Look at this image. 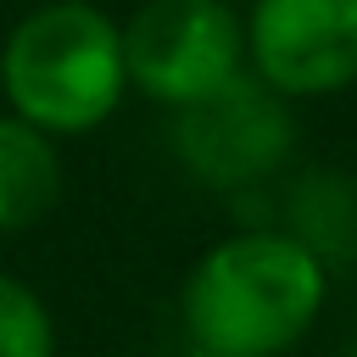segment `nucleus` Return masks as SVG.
<instances>
[{"label":"nucleus","mask_w":357,"mask_h":357,"mask_svg":"<svg viewBox=\"0 0 357 357\" xmlns=\"http://www.w3.org/2000/svg\"><path fill=\"white\" fill-rule=\"evenodd\" d=\"M0 357H56V318L45 296L0 268Z\"/></svg>","instance_id":"nucleus-8"},{"label":"nucleus","mask_w":357,"mask_h":357,"mask_svg":"<svg viewBox=\"0 0 357 357\" xmlns=\"http://www.w3.org/2000/svg\"><path fill=\"white\" fill-rule=\"evenodd\" d=\"M178 357H212V351H201V346H190V340H184V351H178Z\"/></svg>","instance_id":"nucleus-9"},{"label":"nucleus","mask_w":357,"mask_h":357,"mask_svg":"<svg viewBox=\"0 0 357 357\" xmlns=\"http://www.w3.org/2000/svg\"><path fill=\"white\" fill-rule=\"evenodd\" d=\"M245 67L284 100H324L357 84V0H251Z\"/></svg>","instance_id":"nucleus-5"},{"label":"nucleus","mask_w":357,"mask_h":357,"mask_svg":"<svg viewBox=\"0 0 357 357\" xmlns=\"http://www.w3.org/2000/svg\"><path fill=\"white\" fill-rule=\"evenodd\" d=\"M279 229L318 251L329 268L357 257V178L335 167H307L284 184Z\"/></svg>","instance_id":"nucleus-7"},{"label":"nucleus","mask_w":357,"mask_h":357,"mask_svg":"<svg viewBox=\"0 0 357 357\" xmlns=\"http://www.w3.org/2000/svg\"><path fill=\"white\" fill-rule=\"evenodd\" d=\"M128 95L123 22L95 0H45L0 45V100L56 139L95 134Z\"/></svg>","instance_id":"nucleus-2"},{"label":"nucleus","mask_w":357,"mask_h":357,"mask_svg":"<svg viewBox=\"0 0 357 357\" xmlns=\"http://www.w3.org/2000/svg\"><path fill=\"white\" fill-rule=\"evenodd\" d=\"M128 89L178 112L245 73V17L234 0H145L123 22Z\"/></svg>","instance_id":"nucleus-3"},{"label":"nucleus","mask_w":357,"mask_h":357,"mask_svg":"<svg viewBox=\"0 0 357 357\" xmlns=\"http://www.w3.org/2000/svg\"><path fill=\"white\" fill-rule=\"evenodd\" d=\"M290 106L296 100H284L245 67L206 100H190L173 112V156L195 184L245 195L262 178H273L284 167V156L296 151Z\"/></svg>","instance_id":"nucleus-4"},{"label":"nucleus","mask_w":357,"mask_h":357,"mask_svg":"<svg viewBox=\"0 0 357 357\" xmlns=\"http://www.w3.org/2000/svg\"><path fill=\"white\" fill-rule=\"evenodd\" d=\"M67 167L56 134L33 128L17 112H0V234H22L61 206Z\"/></svg>","instance_id":"nucleus-6"},{"label":"nucleus","mask_w":357,"mask_h":357,"mask_svg":"<svg viewBox=\"0 0 357 357\" xmlns=\"http://www.w3.org/2000/svg\"><path fill=\"white\" fill-rule=\"evenodd\" d=\"M329 307V262L279 223H245L206 245L178 290L184 340L212 357H284Z\"/></svg>","instance_id":"nucleus-1"}]
</instances>
